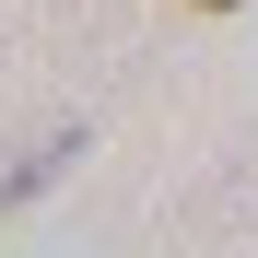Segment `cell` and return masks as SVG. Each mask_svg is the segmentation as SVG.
I'll return each mask as SVG.
<instances>
[{
  "label": "cell",
  "mask_w": 258,
  "mask_h": 258,
  "mask_svg": "<svg viewBox=\"0 0 258 258\" xmlns=\"http://www.w3.org/2000/svg\"><path fill=\"white\" fill-rule=\"evenodd\" d=\"M71 153H82V129H59V141H47V153H35V164H12V176H0V211H24V200H35V188H47V176H59V164H71Z\"/></svg>",
  "instance_id": "cell-1"
},
{
  "label": "cell",
  "mask_w": 258,
  "mask_h": 258,
  "mask_svg": "<svg viewBox=\"0 0 258 258\" xmlns=\"http://www.w3.org/2000/svg\"><path fill=\"white\" fill-rule=\"evenodd\" d=\"M211 12H235V0H211Z\"/></svg>",
  "instance_id": "cell-2"
}]
</instances>
